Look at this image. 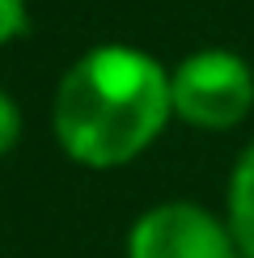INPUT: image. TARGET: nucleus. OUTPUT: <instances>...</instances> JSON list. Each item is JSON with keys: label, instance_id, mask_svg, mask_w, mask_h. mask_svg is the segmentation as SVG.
<instances>
[{"label": "nucleus", "instance_id": "nucleus-1", "mask_svg": "<svg viewBox=\"0 0 254 258\" xmlns=\"http://www.w3.org/2000/svg\"><path fill=\"white\" fill-rule=\"evenodd\" d=\"M169 123V68L132 42L89 47L64 68L51 93V132L59 153L93 174L140 161Z\"/></svg>", "mask_w": 254, "mask_h": 258}, {"label": "nucleus", "instance_id": "nucleus-2", "mask_svg": "<svg viewBox=\"0 0 254 258\" xmlns=\"http://www.w3.org/2000/svg\"><path fill=\"white\" fill-rule=\"evenodd\" d=\"M174 119L195 132H233L254 110V68L233 47H199L169 68Z\"/></svg>", "mask_w": 254, "mask_h": 258}, {"label": "nucleus", "instance_id": "nucleus-3", "mask_svg": "<svg viewBox=\"0 0 254 258\" xmlns=\"http://www.w3.org/2000/svg\"><path fill=\"white\" fill-rule=\"evenodd\" d=\"M127 258H241L229 220L195 199L144 208L127 229Z\"/></svg>", "mask_w": 254, "mask_h": 258}, {"label": "nucleus", "instance_id": "nucleus-4", "mask_svg": "<svg viewBox=\"0 0 254 258\" xmlns=\"http://www.w3.org/2000/svg\"><path fill=\"white\" fill-rule=\"evenodd\" d=\"M225 220L241 258H254V140L237 153L225 186Z\"/></svg>", "mask_w": 254, "mask_h": 258}, {"label": "nucleus", "instance_id": "nucleus-5", "mask_svg": "<svg viewBox=\"0 0 254 258\" xmlns=\"http://www.w3.org/2000/svg\"><path fill=\"white\" fill-rule=\"evenodd\" d=\"M21 127H26V119H21L17 98L9 89H0V161L21 144Z\"/></svg>", "mask_w": 254, "mask_h": 258}, {"label": "nucleus", "instance_id": "nucleus-6", "mask_svg": "<svg viewBox=\"0 0 254 258\" xmlns=\"http://www.w3.org/2000/svg\"><path fill=\"white\" fill-rule=\"evenodd\" d=\"M30 30V0H0V51L26 38Z\"/></svg>", "mask_w": 254, "mask_h": 258}]
</instances>
